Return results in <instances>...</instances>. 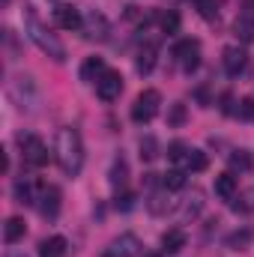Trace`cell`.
Here are the masks:
<instances>
[{"label": "cell", "mask_w": 254, "mask_h": 257, "mask_svg": "<svg viewBox=\"0 0 254 257\" xmlns=\"http://www.w3.org/2000/svg\"><path fill=\"white\" fill-rule=\"evenodd\" d=\"M132 206H135V194H132V192L117 194V209H123V212H129Z\"/></svg>", "instance_id": "obj_33"}, {"label": "cell", "mask_w": 254, "mask_h": 257, "mask_svg": "<svg viewBox=\"0 0 254 257\" xmlns=\"http://www.w3.org/2000/svg\"><path fill=\"white\" fill-rule=\"evenodd\" d=\"M251 239H254V233L242 227V230H233V233H230L224 242H227V248H233V251H242V248H248V245H251Z\"/></svg>", "instance_id": "obj_21"}, {"label": "cell", "mask_w": 254, "mask_h": 257, "mask_svg": "<svg viewBox=\"0 0 254 257\" xmlns=\"http://www.w3.org/2000/svg\"><path fill=\"white\" fill-rule=\"evenodd\" d=\"M174 57L183 63L186 72H194L197 63H200V42H197V39H183V42H177V45H174Z\"/></svg>", "instance_id": "obj_7"}, {"label": "cell", "mask_w": 254, "mask_h": 257, "mask_svg": "<svg viewBox=\"0 0 254 257\" xmlns=\"http://www.w3.org/2000/svg\"><path fill=\"white\" fill-rule=\"evenodd\" d=\"M126 174H129V168H126V162H123V156L114 162V168H111V183L114 186H123L126 183Z\"/></svg>", "instance_id": "obj_30"}, {"label": "cell", "mask_w": 254, "mask_h": 257, "mask_svg": "<svg viewBox=\"0 0 254 257\" xmlns=\"http://www.w3.org/2000/svg\"><path fill=\"white\" fill-rule=\"evenodd\" d=\"M24 233H27V227H24V218H18V215H12V218H6V224H3V242H18V239H24Z\"/></svg>", "instance_id": "obj_17"}, {"label": "cell", "mask_w": 254, "mask_h": 257, "mask_svg": "<svg viewBox=\"0 0 254 257\" xmlns=\"http://www.w3.org/2000/svg\"><path fill=\"white\" fill-rule=\"evenodd\" d=\"M102 75H105V60H102V57H87V60L81 63V81L93 84V81H99Z\"/></svg>", "instance_id": "obj_15"}, {"label": "cell", "mask_w": 254, "mask_h": 257, "mask_svg": "<svg viewBox=\"0 0 254 257\" xmlns=\"http://www.w3.org/2000/svg\"><path fill=\"white\" fill-rule=\"evenodd\" d=\"M189 150H191V147H186L183 141H174V144L168 147V162H171V165H177V168H180V165H186Z\"/></svg>", "instance_id": "obj_23"}, {"label": "cell", "mask_w": 254, "mask_h": 257, "mask_svg": "<svg viewBox=\"0 0 254 257\" xmlns=\"http://www.w3.org/2000/svg\"><path fill=\"white\" fill-rule=\"evenodd\" d=\"M147 209L153 212V215H168L171 209H174V200H171V192L162 186V189H156V192L147 197Z\"/></svg>", "instance_id": "obj_12"}, {"label": "cell", "mask_w": 254, "mask_h": 257, "mask_svg": "<svg viewBox=\"0 0 254 257\" xmlns=\"http://www.w3.org/2000/svg\"><path fill=\"white\" fill-rule=\"evenodd\" d=\"M251 6H254V0H251Z\"/></svg>", "instance_id": "obj_36"}, {"label": "cell", "mask_w": 254, "mask_h": 257, "mask_svg": "<svg viewBox=\"0 0 254 257\" xmlns=\"http://www.w3.org/2000/svg\"><path fill=\"white\" fill-rule=\"evenodd\" d=\"M81 33H84L87 42H105L108 33H111V24H108V18L102 12H90V15H84Z\"/></svg>", "instance_id": "obj_5"}, {"label": "cell", "mask_w": 254, "mask_h": 257, "mask_svg": "<svg viewBox=\"0 0 254 257\" xmlns=\"http://www.w3.org/2000/svg\"><path fill=\"white\" fill-rule=\"evenodd\" d=\"M194 9L200 12V18L212 21V18L218 15V0H194Z\"/></svg>", "instance_id": "obj_28"}, {"label": "cell", "mask_w": 254, "mask_h": 257, "mask_svg": "<svg viewBox=\"0 0 254 257\" xmlns=\"http://www.w3.org/2000/svg\"><path fill=\"white\" fill-rule=\"evenodd\" d=\"M215 194L224 197V200H233V194H236V177L233 174H218L215 177Z\"/></svg>", "instance_id": "obj_19"}, {"label": "cell", "mask_w": 254, "mask_h": 257, "mask_svg": "<svg viewBox=\"0 0 254 257\" xmlns=\"http://www.w3.org/2000/svg\"><path fill=\"white\" fill-rule=\"evenodd\" d=\"M159 27H162V33H168V36H174V33L180 30V15H177L174 9H168V12H162V18H159Z\"/></svg>", "instance_id": "obj_25"}, {"label": "cell", "mask_w": 254, "mask_h": 257, "mask_svg": "<svg viewBox=\"0 0 254 257\" xmlns=\"http://www.w3.org/2000/svg\"><path fill=\"white\" fill-rule=\"evenodd\" d=\"M24 33H27V39L42 51V54H48L51 60H57V63H63L66 60V48L63 42L36 18V12H33V6H24Z\"/></svg>", "instance_id": "obj_2"}, {"label": "cell", "mask_w": 254, "mask_h": 257, "mask_svg": "<svg viewBox=\"0 0 254 257\" xmlns=\"http://www.w3.org/2000/svg\"><path fill=\"white\" fill-rule=\"evenodd\" d=\"M54 24H57L60 30H81L84 18H81V12H78L75 6H69V3H60V6L54 9Z\"/></svg>", "instance_id": "obj_10"}, {"label": "cell", "mask_w": 254, "mask_h": 257, "mask_svg": "<svg viewBox=\"0 0 254 257\" xmlns=\"http://www.w3.org/2000/svg\"><path fill=\"white\" fill-rule=\"evenodd\" d=\"M156 60H159V45H156V42H144V45H141V51H138L135 66H138V72H141V75H150V72L156 69Z\"/></svg>", "instance_id": "obj_13"}, {"label": "cell", "mask_w": 254, "mask_h": 257, "mask_svg": "<svg viewBox=\"0 0 254 257\" xmlns=\"http://www.w3.org/2000/svg\"><path fill=\"white\" fill-rule=\"evenodd\" d=\"M144 257H162V254L159 251H150V254H144Z\"/></svg>", "instance_id": "obj_34"}, {"label": "cell", "mask_w": 254, "mask_h": 257, "mask_svg": "<svg viewBox=\"0 0 254 257\" xmlns=\"http://www.w3.org/2000/svg\"><path fill=\"white\" fill-rule=\"evenodd\" d=\"M162 186H165L168 192H180V189H186V171H183V168H171V171L162 177Z\"/></svg>", "instance_id": "obj_20"}, {"label": "cell", "mask_w": 254, "mask_h": 257, "mask_svg": "<svg viewBox=\"0 0 254 257\" xmlns=\"http://www.w3.org/2000/svg\"><path fill=\"white\" fill-rule=\"evenodd\" d=\"M138 251H141V239H138L135 233H123V236H117V239L105 248L102 257H135Z\"/></svg>", "instance_id": "obj_8"}, {"label": "cell", "mask_w": 254, "mask_h": 257, "mask_svg": "<svg viewBox=\"0 0 254 257\" xmlns=\"http://www.w3.org/2000/svg\"><path fill=\"white\" fill-rule=\"evenodd\" d=\"M9 257H24V254H9Z\"/></svg>", "instance_id": "obj_35"}, {"label": "cell", "mask_w": 254, "mask_h": 257, "mask_svg": "<svg viewBox=\"0 0 254 257\" xmlns=\"http://www.w3.org/2000/svg\"><path fill=\"white\" fill-rule=\"evenodd\" d=\"M183 248H186V230L174 227V230H168V233L162 236V251H165V254H177V251H183Z\"/></svg>", "instance_id": "obj_14"}, {"label": "cell", "mask_w": 254, "mask_h": 257, "mask_svg": "<svg viewBox=\"0 0 254 257\" xmlns=\"http://www.w3.org/2000/svg\"><path fill=\"white\" fill-rule=\"evenodd\" d=\"M233 30L242 42H254V12H239L233 21Z\"/></svg>", "instance_id": "obj_16"}, {"label": "cell", "mask_w": 254, "mask_h": 257, "mask_svg": "<svg viewBox=\"0 0 254 257\" xmlns=\"http://www.w3.org/2000/svg\"><path fill=\"white\" fill-rule=\"evenodd\" d=\"M18 144H21L24 165H30V168H45L48 165V147L42 144V138H36V135H18Z\"/></svg>", "instance_id": "obj_4"}, {"label": "cell", "mask_w": 254, "mask_h": 257, "mask_svg": "<svg viewBox=\"0 0 254 257\" xmlns=\"http://www.w3.org/2000/svg\"><path fill=\"white\" fill-rule=\"evenodd\" d=\"M183 123H186V105L177 102V105H171V111H168V126H183Z\"/></svg>", "instance_id": "obj_29"}, {"label": "cell", "mask_w": 254, "mask_h": 257, "mask_svg": "<svg viewBox=\"0 0 254 257\" xmlns=\"http://www.w3.org/2000/svg\"><path fill=\"white\" fill-rule=\"evenodd\" d=\"M156 156H159V141H156L153 135L141 138V159H144V162H153Z\"/></svg>", "instance_id": "obj_26"}, {"label": "cell", "mask_w": 254, "mask_h": 257, "mask_svg": "<svg viewBox=\"0 0 254 257\" xmlns=\"http://www.w3.org/2000/svg\"><path fill=\"white\" fill-rule=\"evenodd\" d=\"M221 63H224V72L230 75V78H236L245 63H248V54L239 48V45H230V48H224V57H221Z\"/></svg>", "instance_id": "obj_11"}, {"label": "cell", "mask_w": 254, "mask_h": 257, "mask_svg": "<svg viewBox=\"0 0 254 257\" xmlns=\"http://www.w3.org/2000/svg\"><path fill=\"white\" fill-rule=\"evenodd\" d=\"M200 206H203V194L194 189L191 197H189V203H186V215H197V212H200Z\"/></svg>", "instance_id": "obj_32"}, {"label": "cell", "mask_w": 254, "mask_h": 257, "mask_svg": "<svg viewBox=\"0 0 254 257\" xmlns=\"http://www.w3.org/2000/svg\"><path fill=\"white\" fill-rule=\"evenodd\" d=\"M206 165H209V159H206V153L203 150H189V159H186V168L194 171V174H200V171H206Z\"/></svg>", "instance_id": "obj_24"}, {"label": "cell", "mask_w": 254, "mask_h": 257, "mask_svg": "<svg viewBox=\"0 0 254 257\" xmlns=\"http://www.w3.org/2000/svg\"><path fill=\"white\" fill-rule=\"evenodd\" d=\"M230 168H233V171H251L254 156L248 150H233V153H230Z\"/></svg>", "instance_id": "obj_22"}, {"label": "cell", "mask_w": 254, "mask_h": 257, "mask_svg": "<svg viewBox=\"0 0 254 257\" xmlns=\"http://www.w3.org/2000/svg\"><path fill=\"white\" fill-rule=\"evenodd\" d=\"M120 93H123V75L117 69H105V75L96 81V96L102 102H114L120 99Z\"/></svg>", "instance_id": "obj_6"}, {"label": "cell", "mask_w": 254, "mask_h": 257, "mask_svg": "<svg viewBox=\"0 0 254 257\" xmlns=\"http://www.w3.org/2000/svg\"><path fill=\"white\" fill-rule=\"evenodd\" d=\"M12 192H15V200H18V203H36V197H33V186L24 183V180H18Z\"/></svg>", "instance_id": "obj_27"}, {"label": "cell", "mask_w": 254, "mask_h": 257, "mask_svg": "<svg viewBox=\"0 0 254 257\" xmlns=\"http://www.w3.org/2000/svg\"><path fill=\"white\" fill-rule=\"evenodd\" d=\"M236 117H239V120H254V99H251V96H245V99H239V108H236Z\"/></svg>", "instance_id": "obj_31"}, {"label": "cell", "mask_w": 254, "mask_h": 257, "mask_svg": "<svg viewBox=\"0 0 254 257\" xmlns=\"http://www.w3.org/2000/svg\"><path fill=\"white\" fill-rule=\"evenodd\" d=\"M159 105H162V93L159 90H141L135 105H132V120L135 123H150L156 114H159Z\"/></svg>", "instance_id": "obj_3"}, {"label": "cell", "mask_w": 254, "mask_h": 257, "mask_svg": "<svg viewBox=\"0 0 254 257\" xmlns=\"http://www.w3.org/2000/svg\"><path fill=\"white\" fill-rule=\"evenodd\" d=\"M66 242L63 236H51V239H42L39 242V254L42 257H63L66 254Z\"/></svg>", "instance_id": "obj_18"}, {"label": "cell", "mask_w": 254, "mask_h": 257, "mask_svg": "<svg viewBox=\"0 0 254 257\" xmlns=\"http://www.w3.org/2000/svg\"><path fill=\"white\" fill-rule=\"evenodd\" d=\"M54 159L60 165L66 177H78L81 168H84V141H81V132L72 126H66L57 132V141H54Z\"/></svg>", "instance_id": "obj_1"}, {"label": "cell", "mask_w": 254, "mask_h": 257, "mask_svg": "<svg viewBox=\"0 0 254 257\" xmlns=\"http://www.w3.org/2000/svg\"><path fill=\"white\" fill-rule=\"evenodd\" d=\"M39 212L45 215V218H57V212H60V189H54V186H39Z\"/></svg>", "instance_id": "obj_9"}]
</instances>
